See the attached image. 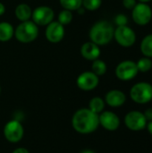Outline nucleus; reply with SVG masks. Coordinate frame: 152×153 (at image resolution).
<instances>
[{"label":"nucleus","instance_id":"5701e85b","mask_svg":"<svg viewBox=\"0 0 152 153\" xmlns=\"http://www.w3.org/2000/svg\"><path fill=\"white\" fill-rule=\"evenodd\" d=\"M73 20V13L72 11L64 9L62 12H60L58 15V22H60L62 25H66L69 24Z\"/></svg>","mask_w":152,"mask_h":153},{"label":"nucleus","instance_id":"2eb2a0df","mask_svg":"<svg viewBox=\"0 0 152 153\" xmlns=\"http://www.w3.org/2000/svg\"><path fill=\"white\" fill-rule=\"evenodd\" d=\"M81 53L85 59L94 61L98 59L99 56H100V49L97 44L90 41V42H86L82 46Z\"/></svg>","mask_w":152,"mask_h":153},{"label":"nucleus","instance_id":"7ed1b4c3","mask_svg":"<svg viewBox=\"0 0 152 153\" xmlns=\"http://www.w3.org/2000/svg\"><path fill=\"white\" fill-rule=\"evenodd\" d=\"M17 40L22 43H30L35 40L39 35V29L34 22H22L14 30Z\"/></svg>","mask_w":152,"mask_h":153},{"label":"nucleus","instance_id":"f03ea898","mask_svg":"<svg viewBox=\"0 0 152 153\" xmlns=\"http://www.w3.org/2000/svg\"><path fill=\"white\" fill-rule=\"evenodd\" d=\"M115 29L108 21H99L90 30V38L91 41L98 46L108 44L114 38Z\"/></svg>","mask_w":152,"mask_h":153},{"label":"nucleus","instance_id":"423d86ee","mask_svg":"<svg viewBox=\"0 0 152 153\" xmlns=\"http://www.w3.org/2000/svg\"><path fill=\"white\" fill-rule=\"evenodd\" d=\"M4 134L8 142L16 143L22 139L24 129L18 120H11L5 124L4 128Z\"/></svg>","mask_w":152,"mask_h":153},{"label":"nucleus","instance_id":"6ab92c4d","mask_svg":"<svg viewBox=\"0 0 152 153\" xmlns=\"http://www.w3.org/2000/svg\"><path fill=\"white\" fill-rule=\"evenodd\" d=\"M104 108H105V101L99 97L92 98L90 100V103H89V108L92 112H94V113H96L98 115L100 114L103 111Z\"/></svg>","mask_w":152,"mask_h":153},{"label":"nucleus","instance_id":"ddd939ff","mask_svg":"<svg viewBox=\"0 0 152 153\" xmlns=\"http://www.w3.org/2000/svg\"><path fill=\"white\" fill-rule=\"evenodd\" d=\"M99 125L108 131H115L120 126V119L115 113L111 111H104L99 115Z\"/></svg>","mask_w":152,"mask_h":153},{"label":"nucleus","instance_id":"72a5a7b5","mask_svg":"<svg viewBox=\"0 0 152 153\" xmlns=\"http://www.w3.org/2000/svg\"></svg>","mask_w":152,"mask_h":153},{"label":"nucleus","instance_id":"393cba45","mask_svg":"<svg viewBox=\"0 0 152 153\" xmlns=\"http://www.w3.org/2000/svg\"><path fill=\"white\" fill-rule=\"evenodd\" d=\"M115 22L117 24V26H124V25H126L127 24V22H128V19L127 17L123 14V13H120V14H117L115 18Z\"/></svg>","mask_w":152,"mask_h":153},{"label":"nucleus","instance_id":"f257e3e1","mask_svg":"<svg viewBox=\"0 0 152 153\" xmlns=\"http://www.w3.org/2000/svg\"><path fill=\"white\" fill-rule=\"evenodd\" d=\"M74 130L82 134H91L99 126V115L92 112L90 108H81L77 110L72 119Z\"/></svg>","mask_w":152,"mask_h":153},{"label":"nucleus","instance_id":"bb28decb","mask_svg":"<svg viewBox=\"0 0 152 153\" xmlns=\"http://www.w3.org/2000/svg\"><path fill=\"white\" fill-rule=\"evenodd\" d=\"M145 118L147 119V121H152V108L146 109V111L143 113Z\"/></svg>","mask_w":152,"mask_h":153},{"label":"nucleus","instance_id":"cd10ccee","mask_svg":"<svg viewBox=\"0 0 152 153\" xmlns=\"http://www.w3.org/2000/svg\"><path fill=\"white\" fill-rule=\"evenodd\" d=\"M13 153H30L29 152V151L27 150V149H25V148H17V149H15Z\"/></svg>","mask_w":152,"mask_h":153},{"label":"nucleus","instance_id":"4be33fe9","mask_svg":"<svg viewBox=\"0 0 152 153\" xmlns=\"http://www.w3.org/2000/svg\"><path fill=\"white\" fill-rule=\"evenodd\" d=\"M137 67L138 70L142 73H146L148 71H150L152 67V61L151 60L150 57H143L141 58L137 63Z\"/></svg>","mask_w":152,"mask_h":153},{"label":"nucleus","instance_id":"f3484780","mask_svg":"<svg viewBox=\"0 0 152 153\" xmlns=\"http://www.w3.org/2000/svg\"><path fill=\"white\" fill-rule=\"evenodd\" d=\"M14 35V29L9 22H0V41H7Z\"/></svg>","mask_w":152,"mask_h":153},{"label":"nucleus","instance_id":"a211bd4d","mask_svg":"<svg viewBox=\"0 0 152 153\" xmlns=\"http://www.w3.org/2000/svg\"><path fill=\"white\" fill-rule=\"evenodd\" d=\"M141 51L146 57H152V34L144 37L141 43Z\"/></svg>","mask_w":152,"mask_h":153},{"label":"nucleus","instance_id":"aec40b11","mask_svg":"<svg viewBox=\"0 0 152 153\" xmlns=\"http://www.w3.org/2000/svg\"><path fill=\"white\" fill-rule=\"evenodd\" d=\"M91 69L96 75L98 76H100V75H103L106 74L107 72V65L104 61L100 60V59H96L93 61V64H92V66H91Z\"/></svg>","mask_w":152,"mask_h":153},{"label":"nucleus","instance_id":"4468645a","mask_svg":"<svg viewBox=\"0 0 152 153\" xmlns=\"http://www.w3.org/2000/svg\"><path fill=\"white\" fill-rule=\"evenodd\" d=\"M105 100L108 106L113 108H118L125 104L126 100V96L123 91L119 90H112L107 93Z\"/></svg>","mask_w":152,"mask_h":153},{"label":"nucleus","instance_id":"6e6552de","mask_svg":"<svg viewBox=\"0 0 152 153\" xmlns=\"http://www.w3.org/2000/svg\"><path fill=\"white\" fill-rule=\"evenodd\" d=\"M132 16L138 25L148 24L152 18L151 8L146 3H139L132 9Z\"/></svg>","mask_w":152,"mask_h":153},{"label":"nucleus","instance_id":"412c9836","mask_svg":"<svg viewBox=\"0 0 152 153\" xmlns=\"http://www.w3.org/2000/svg\"><path fill=\"white\" fill-rule=\"evenodd\" d=\"M60 4L64 7V9L75 11L82 6V0H60Z\"/></svg>","mask_w":152,"mask_h":153},{"label":"nucleus","instance_id":"c756f323","mask_svg":"<svg viewBox=\"0 0 152 153\" xmlns=\"http://www.w3.org/2000/svg\"><path fill=\"white\" fill-rule=\"evenodd\" d=\"M146 126L148 127V131H149V133H150V134L152 135V121H150V122H149V124H148Z\"/></svg>","mask_w":152,"mask_h":153},{"label":"nucleus","instance_id":"7c9ffc66","mask_svg":"<svg viewBox=\"0 0 152 153\" xmlns=\"http://www.w3.org/2000/svg\"><path fill=\"white\" fill-rule=\"evenodd\" d=\"M81 153H95L94 152H92V151H90V150H84V151H82Z\"/></svg>","mask_w":152,"mask_h":153},{"label":"nucleus","instance_id":"a878e982","mask_svg":"<svg viewBox=\"0 0 152 153\" xmlns=\"http://www.w3.org/2000/svg\"><path fill=\"white\" fill-rule=\"evenodd\" d=\"M136 4V0H123V4L127 9H133Z\"/></svg>","mask_w":152,"mask_h":153},{"label":"nucleus","instance_id":"f8f14e48","mask_svg":"<svg viewBox=\"0 0 152 153\" xmlns=\"http://www.w3.org/2000/svg\"><path fill=\"white\" fill-rule=\"evenodd\" d=\"M65 36L64 25L58 22H51L46 29V38L51 43H58Z\"/></svg>","mask_w":152,"mask_h":153},{"label":"nucleus","instance_id":"473e14b6","mask_svg":"<svg viewBox=\"0 0 152 153\" xmlns=\"http://www.w3.org/2000/svg\"><path fill=\"white\" fill-rule=\"evenodd\" d=\"M0 93H1V87H0Z\"/></svg>","mask_w":152,"mask_h":153},{"label":"nucleus","instance_id":"9d476101","mask_svg":"<svg viewBox=\"0 0 152 153\" xmlns=\"http://www.w3.org/2000/svg\"><path fill=\"white\" fill-rule=\"evenodd\" d=\"M33 22L37 25H47L54 18V11L49 6H39L32 12Z\"/></svg>","mask_w":152,"mask_h":153},{"label":"nucleus","instance_id":"2f4dec72","mask_svg":"<svg viewBox=\"0 0 152 153\" xmlns=\"http://www.w3.org/2000/svg\"><path fill=\"white\" fill-rule=\"evenodd\" d=\"M139 1H140V3H147V2H150L151 0H139Z\"/></svg>","mask_w":152,"mask_h":153},{"label":"nucleus","instance_id":"c85d7f7f","mask_svg":"<svg viewBox=\"0 0 152 153\" xmlns=\"http://www.w3.org/2000/svg\"><path fill=\"white\" fill-rule=\"evenodd\" d=\"M5 12V8H4V5L0 2V16L3 15Z\"/></svg>","mask_w":152,"mask_h":153},{"label":"nucleus","instance_id":"dca6fc26","mask_svg":"<svg viewBox=\"0 0 152 153\" xmlns=\"http://www.w3.org/2000/svg\"><path fill=\"white\" fill-rule=\"evenodd\" d=\"M14 13H15V16L17 17V19L22 21V22L29 21L30 18L31 17V14H32L30 7L27 4H18L15 8Z\"/></svg>","mask_w":152,"mask_h":153},{"label":"nucleus","instance_id":"0eeeda50","mask_svg":"<svg viewBox=\"0 0 152 153\" xmlns=\"http://www.w3.org/2000/svg\"><path fill=\"white\" fill-rule=\"evenodd\" d=\"M139 70L135 62L131 60H125L118 64L116 68V75L121 81H130L133 79Z\"/></svg>","mask_w":152,"mask_h":153},{"label":"nucleus","instance_id":"9b49d317","mask_svg":"<svg viewBox=\"0 0 152 153\" xmlns=\"http://www.w3.org/2000/svg\"><path fill=\"white\" fill-rule=\"evenodd\" d=\"M99 82V76L93 72H83L78 76L76 83L82 91H91L98 86Z\"/></svg>","mask_w":152,"mask_h":153},{"label":"nucleus","instance_id":"39448f33","mask_svg":"<svg viewBox=\"0 0 152 153\" xmlns=\"http://www.w3.org/2000/svg\"><path fill=\"white\" fill-rule=\"evenodd\" d=\"M114 37L116 42L125 48L132 47L136 41L135 32L127 25L117 26L114 31Z\"/></svg>","mask_w":152,"mask_h":153},{"label":"nucleus","instance_id":"1a4fd4ad","mask_svg":"<svg viewBox=\"0 0 152 153\" xmlns=\"http://www.w3.org/2000/svg\"><path fill=\"white\" fill-rule=\"evenodd\" d=\"M125 126L132 131H141L147 126V119L140 111H130L125 117Z\"/></svg>","mask_w":152,"mask_h":153},{"label":"nucleus","instance_id":"20e7f679","mask_svg":"<svg viewBox=\"0 0 152 153\" xmlns=\"http://www.w3.org/2000/svg\"><path fill=\"white\" fill-rule=\"evenodd\" d=\"M131 99L138 104H145L152 100V85L148 82H138L130 91Z\"/></svg>","mask_w":152,"mask_h":153},{"label":"nucleus","instance_id":"b1692460","mask_svg":"<svg viewBox=\"0 0 152 153\" xmlns=\"http://www.w3.org/2000/svg\"><path fill=\"white\" fill-rule=\"evenodd\" d=\"M102 0H82V5L84 9L94 11L100 7Z\"/></svg>","mask_w":152,"mask_h":153}]
</instances>
